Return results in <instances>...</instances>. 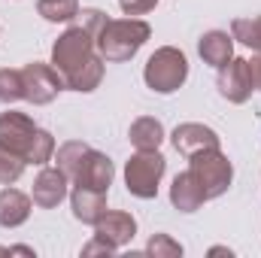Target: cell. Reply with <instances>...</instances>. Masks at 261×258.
<instances>
[{
  "label": "cell",
  "instance_id": "2e32d148",
  "mask_svg": "<svg viewBox=\"0 0 261 258\" xmlns=\"http://www.w3.org/2000/svg\"><path fill=\"white\" fill-rule=\"evenodd\" d=\"M31 210H34V200L24 192L6 186L0 189V228H18L31 219Z\"/></svg>",
  "mask_w": 261,
  "mask_h": 258
},
{
  "label": "cell",
  "instance_id": "8fae6325",
  "mask_svg": "<svg viewBox=\"0 0 261 258\" xmlns=\"http://www.w3.org/2000/svg\"><path fill=\"white\" fill-rule=\"evenodd\" d=\"M170 143H173V149H176L179 155H186V158L222 146L219 134L213 128H206V125H200V122H182V125H176L173 134H170Z\"/></svg>",
  "mask_w": 261,
  "mask_h": 258
},
{
  "label": "cell",
  "instance_id": "484cf974",
  "mask_svg": "<svg viewBox=\"0 0 261 258\" xmlns=\"http://www.w3.org/2000/svg\"><path fill=\"white\" fill-rule=\"evenodd\" d=\"M107 21H110V18H107V12H103V9H94V6H91V9H79V15H76V24H79V28H85L94 40H97V34L103 31V24H107Z\"/></svg>",
  "mask_w": 261,
  "mask_h": 258
},
{
  "label": "cell",
  "instance_id": "603a6c76",
  "mask_svg": "<svg viewBox=\"0 0 261 258\" xmlns=\"http://www.w3.org/2000/svg\"><path fill=\"white\" fill-rule=\"evenodd\" d=\"M15 100H24V79H21V70L3 67V70H0V104H15Z\"/></svg>",
  "mask_w": 261,
  "mask_h": 258
},
{
  "label": "cell",
  "instance_id": "4316f807",
  "mask_svg": "<svg viewBox=\"0 0 261 258\" xmlns=\"http://www.w3.org/2000/svg\"><path fill=\"white\" fill-rule=\"evenodd\" d=\"M119 6H122V12H125V15L137 18V15L152 12V9L158 6V0H119Z\"/></svg>",
  "mask_w": 261,
  "mask_h": 258
},
{
  "label": "cell",
  "instance_id": "4fadbf2b",
  "mask_svg": "<svg viewBox=\"0 0 261 258\" xmlns=\"http://www.w3.org/2000/svg\"><path fill=\"white\" fill-rule=\"evenodd\" d=\"M210 197L203 192V186L197 183V176L192 170H182L173 176V186H170V203L179 210V213H197Z\"/></svg>",
  "mask_w": 261,
  "mask_h": 258
},
{
  "label": "cell",
  "instance_id": "ac0fdd59",
  "mask_svg": "<svg viewBox=\"0 0 261 258\" xmlns=\"http://www.w3.org/2000/svg\"><path fill=\"white\" fill-rule=\"evenodd\" d=\"M103 58L100 55H94L88 64H82L79 70H73L70 76H64V85L70 91H79V94H88V91H94L100 82H103Z\"/></svg>",
  "mask_w": 261,
  "mask_h": 258
},
{
  "label": "cell",
  "instance_id": "f546056e",
  "mask_svg": "<svg viewBox=\"0 0 261 258\" xmlns=\"http://www.w3.org/2000/svg\"><path fill=\"white\" fill-rule=\"evenodd\" d=\"M210 255H234V252H231V249H225V246H213V249H210Z\"/></svg>",
  "mask_w": 261,
  "mask_h": 258
},
{
  "label": "cell",
  "instance_id": "8992f818",
  "mask_svg": "<svg viewBox=\"0 0 261 258\" xmlns=\"http://www.w3.org/2000/svg\"><path fill=\"white\" fill-rule=\"evenodd\" d=\"M21 79H24V100L34 107H46L52 104L61 91H64V76L55 70L52 64L34 61V64L21 67Z\"/></svg>",
  "mask_w": 261,
  "mask_h": 258
},
{
  "label": "cell",
  "instance_id": "30bf717a",
  "mask_svg": "<svg viewBox=\"0 0 261 258\" xmlns=\"http://www.w3.org/2000/svg\"><path fill=\"white\" fill-rule=\"evenodd\" d=\"M70 194V179L61 167H43L34 179V189H31V200L34 207L40 210H55L61 200Z\"/></svg>",
  "mask_w": 261,
  "mask_h": 258
},
{
  "label": "cell",
  "instance_id": "277c9868",
  "mask_svg": "<svg viewBox=\"0 0 261 258\" xmlns=\"http://www.w3.org/2000/svg\"><path fill=\"white\" fill-rule=\"evenodd\" d=\"M189 170L197 176V183L203 186L206 197H222V194L231 189V179H234V164L228 161V155L219 149H206V152H197L189 158Z\"/></svg>",
  "mask_w": 261,
  "mask_h": 258
},
{
  "label": "cell",
  "instance_id": "5b68a950",
  "mask_svg": "<svg viewBox=\"0 0 261 258\" xmlns=\"http://www.w3.org/2000/svg\"><path fill=\"white\" fill-rule=\"evenodd\" d=\"M94 55H97L94 37H91L85 28L73 24V28H67L64 34L55 40V46H52V67H55L61 76H70L73 70H79L82 64H88Z\"/></svg>",
  "mask_w": 261,
  "mask_h": 258
},
{
  "label": "cell",
  "instance_id": "e0dca14e",
  "mask_svg": "<svg viewBox=\"0 0 261 258\" xmlns=\"http://www.w3.org/2000/svg\"><path fill=\"white\" fill-rule=\"evenodd\" d=\"M164 125L158 122V119H152V116H140V119H134L128 128V140L130 146L137 149V152H155L161 143H164Z\"/></svg>",
  "mask_w": 261,
  "mask_h": 258
},
{
  "label": "cell",
  "instance_id": "9c48e42d",
  "mask_svg": "<svg viewBox=\"0 0 261 258\" xmlns=\"http://www.w3.org/2000/svg\"><path fill=\"white\" fill-rule=\"evenodd\" d=\"M34 134H37V125H34L31 116L15 113V110H9V113L0 116V149L15 152V155L24 158V155H28V146H31V140H34Z\"/></svg>",
  "mask_w": 261,
  "mask_h": 258
},
{
  "label": "cell",
  "instance_id": "cb8c5ba5",
  "mask_svg": "<svg viewBox=\"0 0 261 258\" xmlns=\"http://www.w3.org/2000/svg\"><path fill=\"white\" fill-rule=\"evenodd\" d=\"M24 164H28V161H24L21 155L0 149V186H12V183H18L21 173H24Z\"/></svg>",
  "mask_w": 261,
  "mask_h": 258
},
{
  "label": "cell",
  "instance_id": "ffe728a7",
  "mask_svg": "<svg viewBox=\"0 0 261 258\" xmlns=\"http://www.w3.org/2000/svg\"><path fill=\"white\" fill-rule=\"evenodd\" d=\"M231 37L243 46H249L255 55H261V15L255 18H234L231 21Z\"/></svg>",
  "mask_w": 261,
  "mask_h": 258
},
{
  "label": "cell",
  "instance_id": "44dd1931",
  "mask_svg": "<svg viewBox=\"0 0 261 258\" xmlns=\"http://www.w3.org/2000/svg\"><path fill=\"white\" fill-rule=\"evenodd\" d=\"M52 158H55V137H52L49 131L37 128L34 140H31V146H28L24 161H28V164H37V167H46Z\"/></svg>",
  "mask_w": 261,
  "mask_h": 258
},
{
  "label": "cell",
  "instance_id": "d4e9b609",
  "mask_svg": "<svg viewBox=\"0 0 261 258\" xmlns=\"http://www.w3.org/2000/svg\"><path fill=\"white\" fill-rule=\"evenodd\" d=\"M146 255L155 258H182V243H176L170 234H152L146 243Z\"/></svg>",
  "mask_w": 261,
  "mask_h": 258
},
{
  "label": "cell",
  "instance_id": "ba28073f",
  "mask_svg": "<svg viewBox=\"0 0 261 258\" xmlns=\"http://www.w3.org/2000/svg\"><path fill=\"white\" fill-rule=\"evenodd\" d=\"M113 176H116V167H113L110 155H103V152L88 146V152L82 155V161H79V167L73 173V186L94 189V192H110Z\"/></svg>",
  "mask_w": 261,
  "mask_h": 258
},
{
  "label": "cell",
  "instance_id": "7402d4cb",
  "mask_svg": "<svg viewBox=\"0 0 261 258\" xmlns=\"http://www.w3.org/2000/svg\"><path fill=\"white\" fill-rule=\"evenodd\" d=\"M85 152H88V143H82V140H67V143H61L55 149V161H58V167L67 173L70 183H73V173H76V167H79V161H82Z\"/></svg>",
  "mask_w": 261,
  "mask_h": 258
},
{
  "label": "cell",
  "instance_id": "3957f363",
  "mask_svg": "<svg viewBox=\"0 0 261 258\" xmlns=\"http://www.w3.org/2000/svg\"><path fill=\"white\" fill-rule=\"evenodd\" d=\"M164 170H167V161L158 149L155 152H137L125 164V186L134 197L152 200L158 194L161 179H164Z\"/></svg>",
  "mask_w": 261,
  "mask_h": 258
},
{
  "label": "cell",
  "instance_id": "7c38bea8",
  "mask_svg": "<svg viewBox=\"0 0 261 258\" xmlns=\"http://www.w3.org/2000/svg\"><path fill=\"white\" fill-rule=\"evenodd\" d=\"M94 237H100L103 243L122 249L137 237V219L125 210H107L97 222H94Z\"/></svg>",
  "mask_w": 261,
  "mask_h": 258
},
{
  "label": "cell",
  "instance_id": "83f0119b",
  "mask_svg": "<svg viewBox=\"0 0 261 258\" xmlns=\"http://www.w3.org/2000/svg\"><path fill=\"white\" fill-rule=\"evenodd\" d=\"M119 249L116 246H110V243H103L100 237H94L88 246H82V255H116Z\"/></svg>",
  "mask_w": 261,
  "mask_h": 258
},
{
  "label": "cell",
  "instance_id": "6da1fadb",
  "mask_svg": "<svg viewBox=\"0 0 261 258\" xmlns=\"http://www.w3.org/2000/svg\"><path fill=\"white\" fill-rule=\"evenodd\" d=\"M149 37H152V28L143 18H130V15L128 18H110L103 24V31L97 34L94 46L107 64H122V61H130L146 46Z\"/></svg>",
  "mask_w": 261,
  "mask_h": 258
},
{
  "label": "cell",
  "instance_id": "7a4b0ae2",
  "mask_svg": "<svg viewBox=\"0 0 261 258\" xmlns=\"http://www.w3.org/2000/svg\"><path fill=\"white\" fill-rule=\"evenodd\" d=\"M186 79H189V58L176 46L155 49L143 67V82L155 94H173L186 85Z\"/></svg>",
  "mask_w": 261,
  "mask_h": 258
},
{
  "label": "cell",
  "instance_id": "f1b7e54d",
  "mask_svg": "<svg viewBox=\"0 0 261 258\" xmlns=\"http://www.w3.org/2000/svg\"><path fill=\"white\" fill-rule=\"evenodd\" d=\"M246 61H249V70H252V82H255V88H261V55L246 58Z\"/></svg>",
  "mask_w": 261,
  "mask_h": 258
},
{
  "label": "cell",
  "instance_id": "52a82bcc",
  "mask_svg": "<svg viewBox=\"0 0 261 258\" xmlns=\"http://www.w3.org/2000/svg\"><path fill=\"white\" fill-rule=\"evenodd\" d=\"M252 91H255V82L246 58H231L225 67H219V94L228 104H246Z\"/></svg>",
  "mask_w": 261,
  "mask_h": 258
},
{
  "label": "cell",
  "instance_id": "9a60e30c",
  "mask_svg": "<svg viewBox=\"0 0 261 258\" xmlns=\"http://www.w3.org/2000/svg\"><path fill=\"white\" fill-rule=\"evenodd\" d=\"M70 210H73L76 222L94 228V222L107 213V192H94V189L76 186V189L70 192Z\"/></svg>",
  "mask_w": 261,
  "mask_h": 258
},
{
  "label": "cell",
  "instance_id": "5bb4252c",
  "mask_svg": "<svg viewBox=\"0 0 261 258\" xmlns=\"http://www.w3.org/2000/svg\"><path fill=\"white\" fill-rule=\"evenodd\" d=\"M197 55L200 61L210 67H225L234 58V37L228 31H206L200 40H197Z\"/></svg>",
  "mask_w": 261,
  "mask_h": 258
},
{
  "label": "cell",
  "instance_id": "d6986e66",
  "mask_svg": "<svg viewBox=\"0 0 261 258\" xmlns=\"http://www.w3.org/2000/svg\"><path fill=\"white\" fill-rule=\"evenodd\" d=\"M37 12L52 24H67V21H76L79 0H37Z\"/></svg>",
  "mask_w": 261,
  "mask_h": 258
},
{
  "label": "cell",
  "instance_id": "4dcf8cb0",
  "mask_svg": "<svg viewBox=\"0 0 261 258\" xmlns=\"http://www.w3.org/2000/svg\"><path fill=\"white\" fill-rule=\"evenodd\" d=\"M6 252H9V249H3V246H0V255H6Z\"/></svg>",
  "mask_w": 261,
  "mask_h": 258
}]
</instances>
